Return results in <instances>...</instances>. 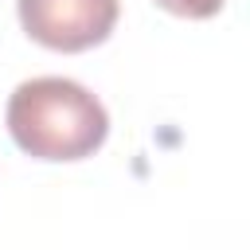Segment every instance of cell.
Segmentation results:
<instances>
[{
    "mask_svg": "<svg viewBox=\"0 0 250 250\" xmlns=\"http://www.w3.org/2000/svg\"><path fill=\"white\" fill-rule=\"evenodd\" d=\"M23 31L51 51H86L98 47L113 23L117 0H16Z\"/></svg>",
    "mask_w": 250,
    "mask_h": 250,
    "instance_id": "cell-2",
    "label": "cell"
},
{
    "mask_svg": "<svg viewBox=\"0 0 250 250\" xmlns=\"http://www.w3.org/2000/svg\"><path fill=\"white\" fill-rule=\"evenodd\" d=\"M160 8H168L172 16H188V20H207L223 8V0H156Z\"/></svg>",
    "mask_w": 250,
    "mask_h": 250,
    "instance_id": "cell-3",
    "label": "cell"
},
{
    "mask_svg": "<svg viewBox=\"0 0 250 250\" xmlns=\"http://www.w3.org/2000/svg\"><path fill=\"white\" fill-rule=\"evenodd\" d=\"M8 133L35 160H82L109 133L105 105L74 78H27L8 98Z\"/></svg>",
    "mask_w": 250,
    "mask_h": 250,
    "instance_id": "cell-1",
    "label": "cell"
}]
</instances>
